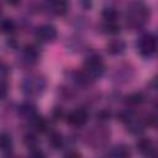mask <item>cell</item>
I'll return each mask as SVG.
<instances>
[{"label":"cell","instance_id":"83f0119b","mask_svg":"<svg viewBox=\"0 0 158 158\" xmlns=\"http://www.w3.org/2000/svg\"><path fill=\"white\" fill-rule=\"evenodd\" d=\"M65 156H67V157H80L81 154H80L79 152H68Z\"/></svg>","mask_w":158,"mask_h":158},{"label":"cell","instance_id":"9a60e30c","mask_svg":"<svg viewBox=\"0 0 158 158\" xmlns=\"http://www.w3.org/2000/svg\"><path fill=\"white\" fill-rule=\"evenodd\" d=\"M48 144L54 149H60L64 146V138H63L62 133H59L57 131H52L48 135Z\"/></svg>","mask_w":158,"mask_h":158},{"label":"cell","instance_id":"4fadbf2b","mask_svg":"<svg viewBox=\"0 0 158 158\" xmlns=\"http://www.w3.org/2000/svg\"><path fill=\"white\" fill-rule=\"evenodd\" d=\"M12 148H14V142L11 136L5 132L0 133V151L4 154H10L12 152Z\"/></svg>","mask_w":158,"mask_h":158},{"label":"cell","instance_id":"484cf974","mask_svg":"<svg viewBox=\"0 0 158 158\" xmlns=\"http://www.w3.org/2000/svg\"><path fill=\"white\" fill-rule=\"evenodd\" d=\"M79 2H80V5H81L84 9H86V10L93 6V0H79Z\"/></svg>","mask_w":158,"mask_h":158},{"label":"cell","instance_id":"cb8c5ba5","mask_svg":"<svg viewBox=\"0 0 158 158\" xmlns=\"http://www.w3.org/2000/svg\"><path fill=\"white\" fill-rule=\"evenodd\" d=\"M52 115H53V118L54 120H60L63 117V110L60 107H54Z\"/></svg>","mask_w":158,"mask_h":158},{"label":"cell","instance_id":"2e32d148","mask_svg":"<svg viewBox=\"0 0 158 158\" xmlns=\"http://www.w3.org/2000/svg\"><path fill=\"white\" fill-rule=\"evenodd\" d=\"M126 104L130 105V106H138L141 104H143L144 101V95L142 93H132L130 95L126 96L125 99Z\"/></svg>","mask_w":158,"mask_h":158},{"label":"cell","instance_id":"ac0fdd59","mask_svg":"<svg viewBox=\"0 0 158 158\" xmlns=\"http://www.w3.org/2000/svg\"><path fill=\"white\" fill-rule=\"evenodd\" d=\"M101 16L106 22L107 21H116L118 19V12L114 7H105L101 12Z\"/></svg>","mask_w":158,"mask_h":158},{"label":"cell","instance_id":"7a4b0ae2","mask_svg":"<svg viewBox=\"0 0 158 158\" xmlns=\"http://www.w3.org/2000/svg\"><path fill=\"white\" fill-rule=\"evenodd\" d=\"M46 86H47V80L43 75L40 74H33L25 78L21 85L23 94L30 98H36L42 95L43 91L46 90Z\"/></svg>","mask_w":158,"mask_h":158},{"label":"cell","instance_id":"d6986e66","mask_svg":"<svg viewBox=\"0 0 158 158\" xmlns=\"http://www.w3.org/2000/svg\"><path fill=\"white\" fill-rule=\"evenodd\" d=\"M0 30L6 33H11L15 30V22L12 19H2L0 21Z\"/></svg>","mask_w":158,"mask_h":158},{"label":"cell","instance_id":"6da1fadb","mask_svg":"<svg viewBox=\"0 0 158 158\" xmlns=\"http://www.w3.org/2000/svg\"><path fill=\"white\" fill-rule=\"evenodd\" d=\"M151 17L149 7L142 1H132L126 9V22L131 28L143 27Z\"/></svg>","mask_w":158,"mask_h":158},{"label":"cell","instance_id":"7c38bea8","mask_svg":"<svg viewBox=\"0 0 158 158\" xmlns=\"http://www.w3.org/2000/svg\"><path fill=\"white\" fill-rule=\"evenodd\" d=\"M19 115L23 120H28L30 121L31 118H33L37 115V111H36V107H35L33 104H31V102H23L19 107Z\"/></svg>","mask_w":158,"mask_h":158},{"label":"cell","instance_id":"277c9868","mask_svg":"<svg viewBox=\"0 0 158 158\" xmlns=\"http://www.w3.org/2000/svg\"><path fill=\"white\" fill-rule=\"evenodd\" d=\"M109 137H110V132L106 127L104 126L94 127L88 133V144L94 147V149L104 147L109 142Z\"/></svg>","mask_w":158,"mask_h":158},{"label":"cell","instance_id":"8fae6325","mask_svg":"<svg viewBox=\"0 0 158 158\" xmlns=\"http://www.w3.org/2000/svg\"><path fill=\"white\" fill-rule=\"evenodd\" d=\"M22 60H25L27 64H32L38 58V49L33 44H27L22 49Z\"/></svg>","mask_w":158,"mask_h":158},{"label":"cell","instance_id":"5b68a950","mask_svg":"<svg viewBox=\"0 0 158 158\" xmlns=\"http://www.w3.org/2000/svg\"><path fill=\"white\" fill-rule=\"evenodd\" d=\"M137 49L143 57H152L157 49V37L153 33H144L137 41Z\"/></svg>","mask_w":158,"mask_h":158},{"label":"cell","instance_id":"d4e9b609","mask_svg":"<svg viewBox=\"0 0 158 158\" xmlns=\"http://www.w3.org/2000/svg\"><path fill=\"white\" fill-rule=\"evenodd\" d=\"M30 156H32V157H44V153L38 147H35V148L30 149Z\"/></svg>","mask_w":158,"mask_h":158},{"label":"cell","instance_id":"5bb4252c","mask_svg":"<svg viewBox=\"0 0 158 158\" xmlns=\"http://www.w3.org/2000/svg\"><path fill=\"white\" fill-rule=\"evenodd\" d=\"M30 122H31V125H32V127L35 128L36 132L43 133V132H47V130H48V122H47V120L43 118L42 116H40L38 114L33 118H31Z\"/></svg>","mask_w":158,"mask_h":158},{"label":"cell","instance_id":"44dd1931","mask_svg":"<svg viewBox=\"0 0 158 158\" xmlns=\"http://www.w3.org/2000/svg\"><path fill=\"white\" fill-rule=\"evenodd\" d=\"M23 143L31 149V148L37 147L38 141H37V138H36V136H35L33 133H26V135L23 136Z\"/></svg>","mask_w":158,"mask_h":158},{"label":"cell","instance_id":"3957f363","mask_svg":"<svg viewBox=\"0 0 158 158\" xmlns=\"http://www.w3.org/2000/svg\"><path fill=\"white\" fill-rule=\"evenodd\" d=\"M91 80H95L98 78H100L104 72H105V64H104V60L98 54H91L89 56L85 62H84V65H83V69H81Z\"/></svg>","mask_w":158,"mask_h":158},{"label":"cell","instance_id":"603a6c76","mask_svg":"<svg viewBox=\"0 0 158 158\" xmlns=\"http://www.w3.org/2000/svg\"><path fill=\"white\" fill-rule=\"evenodd\" d=\"M7 89H9L7 83L2 78H0V99H4L7 95Z\"/></svg>","mask_w":158,"mask_h":158},{"label":"cell","instance_id":"7402d4cb","mask_svg":"<svg viewBox=\"0 0 158 158\" xmlns=\"http://www.w3.org/2000/svg\"><path fill=\"white\" fill-rule=\"evenodd\" d=\"M110 116H111L110 111H109V110H105V109H102V110H100L99 112H96V118H98L99 121H107V120L110 118Z\"/></svg>","mask_w":158,"mask_h":158},{"label":"cell","instance_id":"e0dca14e","mask_svg":"<svg viewBox=\"0 0 158 158\" xmlns=\"http://www.w3.org/2000/svg\"><path fill=\"white\" fill-rule=\"evenodd\" d=\"M131 153H130V149L127 146H123V144H120V146H116L114 147L110 152H109V156H112V157H118V158H125V157H128Z\"/></svg>","mask_w":158,"mask_h":158},{"label":"cell","instance_id":"4316f807","mask_svg":"<svg viewBox=\"0 0 158 158\" xmlns=\"http://www.w3.org/2000/svg\"><path fill=\"white\" fill-rule=\"evenodd\" d=\"M6 73H7V67L0 62V78H1V75H5Z\"/></svg>","mask_w":158,"mask_h":158},{"label":"cell","instance_id":"30bf717a","mask_svg":"<svg viewBox=\"0 0 158 158\" xmlns=\"http://www.w3.org/2000/svg\"><path fill=\"white\" fill-rule=\"evenodd\" d=\"M48 9L56 15H64L68 10V0H47Z\"/></svg>","mask_w":158,"mask_h":158},{"label":"cell","instance_id":"f546056e","mask_svg":"<svg viewBox=\"0 0 158 158\" xmlns=\"http://www.w3.org/2000/svg\"><path fill=\"white\" fill-rule=\"evenodd\" d=\"M0 14H1V4H0Z\"/></svg>","mask_w":158,"mask_h":158},{"label":"cell","instance_id":"ba28073f","mask_svg":"<svg viewBox=\"0 0 158 158\" xmlns=\"http://www.w3.org/2000/svg\"><path fill=\"white\" fill-rule=\"evenodd\" d=\"M136 147L144 156H148V157H154L156 156V146H154V143L151 138H147V137L139 138L136 143Z\"/></svg>","mask_w":158,"mask_h":158},{"label":"cell","instance_id":"ffe728a7","mask_svg":"<svg viewBox=\"0 0 158 158\" xmlns=\"http://www.w3.org/2000/svg\"><path fill=\"white\" fill-rule=\"evenodd\" d=\"M104 30L106 33H110V35H116L120 32V25L116 22V21H105V25H104Z\"/></svg>","mask_w":158,"mask_h":158},{"label":"cell","instance_id":"52a82bcc","mask_svg":"<svg viewBox=\"0 0 158 158\" xmlns=\"http://www.w3.org/2000/svg\"><path fill=\"white\" fill-rule=\"evenodd\" d=\"M36 38L42 43L53 42L57 38V30L52 25H42L36 30Z\"/></svg>","mask_w":158,"mask_h":158},{"label":"cell","instance_id":"f1b7e54d","mask_svg":"<svg viewBox=\"0 0 158 158\" xmlns=\"http://www.w3.org/2000/svg\"><path fill=\"white\" fill-rule=\"evenodd\" d=\"M7 1V4L9 5H11V6H16V5H19L20 4V1L21 0H6Z\"/></svg>","mask_w":158,"mask_h":158},{"label":"cell","instance_id":"8992f818","mask_svg":"<svg viewBox=\"0 0 158 158\" xmlns=\"http://www.w3.org/2000/svg\"><path fill=\"white\" fill-rule=\"evenodd\" d=\"M67 122L74 127H81L86 123L88 118H89V115H88V111L83 107H79V109H75L73 111H70L67 116Z\"/></svg>","mask_w":158,"mask_h":158},{"label":"cell","instance_id":"9c48e42d","mask_svg":"<svg viewBox=\"0 0 158 158\" xmlns=\"http://www.w3.org/2000/svg\"><path fill=\"white\" fill-rule=\"evenodd\" d=\"M125 49H126V43L121 38H112L106 44V51L111 56H120L125 52Z\"/></svg>","mask_w":158,"mask_h":158}]
</instances>
